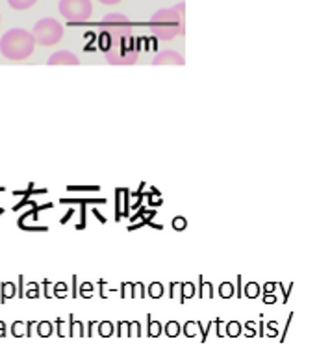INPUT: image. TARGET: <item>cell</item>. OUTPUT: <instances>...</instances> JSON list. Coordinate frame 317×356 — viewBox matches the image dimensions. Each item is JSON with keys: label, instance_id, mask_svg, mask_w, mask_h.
<instances>
[{"label": "cell", "instance_id": "cell-16", "mask_svg": "<svg viewBox=\"0 0 317 356\" xmlns=\"http://www.w3.org/2000/svg\"><path fill=\"white\" fill-rule=\"evenodd\" d=\"M193 291H195L193 284H191V282L182 284V300L189 299V297H193Z\"/></svg>", "mask_w": 317, "mask_h": 356}, {"label": "cell", "instance_id": "cell-8", "mask_svg": "<svg viewBox=\"0 0 317 356\" xmlns=\"http://www.w3.org/2000/svg\"><path fill=\"white\" fill-rule=\"evenodd\" d=\"M35 2H38V0H8V4H10L13 10H19V11L32 8Z\"/></svg>", "mask_w": 317, "mask_h": 356}, {"label": "cell", "instance_id": "cell-9", "mask_svg": "<svg viewBox=\"0 0 317 356\" xmlns=\"http://www.w3.org/2000/svg\"><path fill=\"white\" fill-rule=\"evenodd\" d=\"M258 293H260V286L254 282H249L247 286H245V295L249 297V299H254V297H258Z\"/></svg>", "mask_w": 317, "mask_h": 356}, {"label": "cell", "instance_id": "cell-15", "mask_svg": "<svg viewBox=\"0 0 317 356\" xmlns=\"http://www.w3.org/2000/svg\"><path fill=\"white\" fill-rule=\"evenodd\" d=\"M2 295H4V299H11L15 295V286L11 282H4V286H2Z\"/></svg>", "mask_w": 317, "mask_h": 356}, {"label": "cell", "instance_id": "cell-5", "mask_svg": "<svg viewBox=\"0 0 317 356\" xmlns=\"http://www.w3.org/2000/svg\"><path fill=\"white\" fill-rule=\"evenodd\" d=\"M58 8H60V15L72 24L89 21L93 15L91 0H60Z\"/></svg>", "mask_w": 317, "mask_h": 356}, {"label": "cell", "instance_id": "cell-13", "mask_svg": "<svg viewBox=\"0 0 317 356\" xmlns=\"http://www.w3.org/2000/svg\"><path fill=\"white\" fill-rule=\"evenodd\" d=\"M38 332H39V336H43V338H47V336H50V334H52V325H50L49 321L39 323Z\"/></svg>", "mask_w": 317, "mask_h": 356}, {"label": "cell", "instance_id": "cell-4", "mask_svg": "<svg viewBox=\"0 0 317 356\" xmlns=\"http://www.w3.org/2000/svg\"><path fill=\"white\" fill-rule=\"evenodd\" d=\"M32 38L41 47L58 44L63 38V24L60 21H56V19L44 17V19L35 22V26L32 28Z\"/></svg>", "mask_w": 317, "mask_h": 356}, {"label": "cell", "instance_id": "cell-10", "mask_svg": "<svg viewBox=\"0 0 317 356\" xmlns=\"http://www.w3.org/2000/svg\"><path fill=\"white\" fill-rule=\"evenodd\" d=\"M219 293H221L222 299H230L234 295V286L230 282H222L221 288H219Z\"/></svg>", "mask_w": 317, "mask_h": 356}, {"label": "cell", "instance_id": "cell-2", "mask_svg": "<svg viewBox=\"0 0 317 356\" xmlns=\"http://www.w3.org/2000/svg\"><path fill=\"white\" fill-rule=\"evenodd\" d=\"M184 11H186L184 4H177L172 8H163V10L156 11L149 22L152 33L161 41H171L177 35H182L184 28H186Z\"/></svg>", "mask_w": 317, "mask_h": 356}, {"label": "cell", "instance_id": "cell-1", "mask_svg": "<svg viewBox=\"0 0 317 356\" xmlns=\"http://www.w3.org/2000/svg\"><path fill=\"white\" fill-rule=\"evenodd\" d=\"M99 47L111 65H132L138 60L139 41L133 24L122 13H110L100 22Z\"/></svg>", "mask_w": 317, "mask_h": 356}, {"label": "cell", "instance_id": "cell-7", "mask_svg": "<svg viewBox=\"0 0 317 356\" xmlns=\"http://www.w3.org/2000/svg\"><path fill=\"white\" fill-rule=\"evenodd\" d=\"M47 63L49 65H80V60H78V56H74L69 50H60V52H54L50 56Z\"/></svg>", "mask_w": 317, "mask_h": 356}, {"label": "cell", "instance_id": "cell-3", "mask_svg": "<svg viewBox=\"0 0 317 356\" xmlns=\"http://www.w3.org/2000/svg\"><path fill=\"white\" fill-rule=\"evenodd\" d=\"M35 49V41L32 32L22 30V28H11L0 38V52L6 60L21 61L30 58Z\"/></svg>", "mask_w": 317, "mask_h": 356}, {"label": "cell", "instance_id": "cell-18", "mask_svg": "<svg viewBox=\"0 0 317 356\" xmlns=\"http://www.w3.org/2000/svg\"><path fill=\"white\" fill-rule=\"evenodd\" d=\"M186 225H188V221H186L184 217H174V221H172V227L177 228V230H182V228H186Z\"/></svg>", "mask_w": 317, "mask_h": 356}, {"label": "cell", "instance_id": "cell-19", "mask_svg": "<svg viewBox=\"0 0 317 356\" xmlns=\"http://www.w3.org/2000/svg\"><path fill=\"white\" fill-rule=\"evenodd\" d=\"M160 332H161V325H160V323H158V321L150 323V330H149L150 336H160Z\"/></svg>", "mask_w": 317, "mask_h": 356}, {"label": "cell", "instance_id": "cell-22", "mask_svg": "<svg viewBox=\"0 0 317 356\" xmlns=\"http://www.w3.org/2000/svg\"><path fill=\"white\" fill-rule=\"evenodd\" d=\"M186 327H188V330H186V334H188V336H193V334H195V330H193L195 323H188Z\"/></svg>", "mask_w": 317, "mask_h": 356}, {"label": "cell", "instance_id": "cell-17", "mask_svg": "<svg viewBox=\"0 0 317 356\" xmlns=\"http://www.w3.org/2000/svg\"><path fill=\"white\" fill-rule=\"evenodd\" d=\"M111 332H113V325L111 323H100V336L108 338Z\"/></svg>", "mask_w": 317, "mask_h": 356}, {"label": "cell", "instance_id": "cell-14", "mask_svg": "<svg viewBox=\"0 0 317 356\" xmlns=\"http://www.w3.org/2000/svg\"><path fill=\"white\" fill-rule=\"evenodd\" d=\"M239 332H241V325H239L238 321L228 323V330H227L228 336H232V338H236V336H239Z\"/></svg>", "mask_w": 317, "mask_h": 356}, {"label": "cell", "instance_id": "cell-6", "mask_svg": "<svg viewBox=\"0 0 317 356\" xmlns=\"http://www.w3.org/2000/svg\"><path fill=\"white\" fill-rule=\"evenodd\" d=\"M152 63L154 65H184L186 60H184L182 54H178L174 50H163V52L156 56Z\"/></svg>", "mask_w": 317, "mask_h": 356}, {"label": "cell", "instance_id": "cell-20", "mask_svg": "<svg viewBox=\"0 0 317 356\" xmlns=\"http://www.w3.org/2000/svg\"><path fill=\"white\" fill-rule=\"evenodd\" d=\"M210 293H211V288H210V284L202 282V295H210Z\"/></svg>", "mask_w": 317, "mask_h": 356}, {"label": "cell", "instance_id": "cell-12", "mask_svg": "<svg viewBox=\"0 0 317 356\" xmlns=\"http://www.w3.org/2000/svg\"><path fill=\"white\" fill-rule=\"evenodd\" d=\"M165 334L167 336H171V338L178 336V334H180V325H178L177 321H169L165 325Z\"/></svg>", "mask_w": 317, "mask_h": 356}, {"label": "cell", "instance_id": "cell-21", "mask_svg": "<svg viewBox=\"0 0 317 356\" xmlns=\"http://www.w3.org/2000/svg\"><path fill=\"white\" fill-rule=\"evenodd\" d=\"M100 4H106V6H113V4H119L121 0H99Z\"/></svg>", "mask_w": 317, "mask_h": 356}, {"label": "cell", "instance_id": "cell-11", "mask_svg": "<svg viewBox=\"0 0 317 356\" xmlns=\"http://www.w3.org/2000/svg\"><path fill=\"white\" fill-rule=\"evenodd\" d=\"M161 293H163V286H161L160 282H154V284H150V288H149V295L152 297V299H160Z\"/></svg>", "mask_w": 317, "mask_h": 356}]
</instances>
